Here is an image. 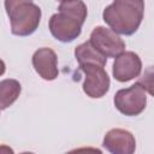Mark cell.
<instances>
[{
	"instance_id": "8fae6325",
	"label": "cell",
	"mask_w": 154,
	"mask_h": 154,
	"mask_svg": "<svg viewBox=\"0 0 154 154\" xmlns=\"http://www.w3.org/2000/svg\"><path fill=\"white\" fill-rule=\"evenodd\" d=\"M20 84L16 79L0 81V109L10 107L20 94Z\"/></svg>"
},
{
	"instance_id": "3957f363",
	"label": "cell",
	"mask_w": 154,
	"mask_h": 154,
	"mask_svg": "<svg viewBox=\"0 0 154 154\" xmlns=\"http://www.w3.org/2000/svg\"><path fill=\"white\" fill-rule=\"evenodd\" d=\"M11 31L17 36L31 35L38 26L41 19V10L32 2H25L16 7L10 14Z\"/></svg>"
},
{
	"instance_id": "7a4b0ae2",
	"label": "cell",
	"mask_w": 154,
	"mask_h": 154,
	"mask_svg": "<svg viewBox=\"0 0 154 154\" xmlns=\"http://www.w3.org/2000/svg\"><path fill=\"white\" fill-rule=\"evenodd\" d=\"M144 13L143 0H114L103 10L105 23L117 34L132 35L140 28Z\"/></svg>"
},
{
	"instance_id": "5bb4252c",
	"label": "cell",
	"mask_w": 154,
	"mask_h": 154,
	"mask_svg": "<svg viewBox=\"0 0 154 154\" xmlns=\"http://www.w3.org/2000/svg\"><path fill=\"white\" fill-rule=\"evenodd\" d=\"M2 152H6V153H12L13 150H12V149H10L8 147H5V146H4V147H0V153H2Z\"/></svg>"
},
{
	"instance_id": "9c48e42d",
	"label": "cell",
	"mask_w": 154,
	"mask_h": 154,
	"mask_svg": "<svg viewBox=\"0 0 154 154\" xmlns=\"http://www.w3.org/2000/svg\"><path fill=\"white\" fill-rule=\"evenodd\" d=\"M57 54L53 49L43 47L37 49L32 55V66L35 71L46 81H53L58 77Z\"/></svg>"
},
{
	"instance_id": "7c38bea8",
	"label": "cell",
	"mask_w": 154,
	"mask_h": 154,
	"mask_svg": "<svg viewBox=\"0 0 154 154\" xmlns=\"http://www.w3.org/2000/svg\"><path fill=\"white\" fill-rule=\"evenodd\" d=\"M25 2H32V0H5V8H6L7 14H10L19 5L25 4Z\"/></svg>"
},
{
	"instance_id": "6da1fadb",
	"label": "cell",
	"mask_w": 154,
	"mask_h": 154,
	"mask_svg": "<svg viewBox=\"0 0 154 154\" xmlns=\"http://www.w3.org/2000/svg\"><path fill=\"white\" fill-rule=\"evenodd\" d=\"M85 18L87 6L82 0L63 1L59 12L49 19V30L57 40L71 42L79 36Z\"/></svg>"
},
{
	"instance_id": "8992f818",
	"label": "cell",
	"mask_w": 154,
	"mask_h": 154,
	"mask_svg": "<svg viewBox=\"0 0 154 154\" xmlns=\"http://www.w3.org/2000/svg\"><path fill=\"white\" fill-rule=\"evenodd\" d=\"M89 42L105 58H116L125 49V42L111 29L96 26L91 34Z\"/></svg>"
},
{
	"instance_id": "277c9868",
	"label": "cell",
	"mask_w": 154,
	"mask_h": 154,
	"mask_svg": "<svg viewBox=\"0 0 154 154\" xmlns=\"http://www.w3.org/2000/svg\"><path fill=\"white\" fill-rule=\"evenodd\" d=\"M147 105V91L141 82L135 83L134 85L120 89L114 95V106L116 108L129 117L140 114Z\"/></svg>"
},
{
	"instance_id": "9a60e30c",
	"label": "cell",
	"mask_w": 154,
	"mask_h": 154,
	"mask_svg": "<svg viewBox=\"0 0 154 154\" xmlns=\"http://www.w3.org/2000/svg\"><path fill=\"white\" fill-rule=\"evenodd\" d=\"M58 1H60V2H63V1H70V0H58Z\"/></svg>"
},
{
	"instance_id": "ba28073f",
	"label": "cell",
	"mask_w": 154,
	"mask_h": 154,
	"mask_svg": "<svg viewBox=\"0 0 154 154\" xmlns=\"http://www.w3.org/2000/svg\"><path fill=\"white\" fill-rule=\"evenodd\" d=\"M103 147L113 154H132L136 149V141L130 131L112 129L105 135Z\"/></svg>"
},
{
	"instance_id": "5b68a950",
	"label": "cell",
	"mask_w": 154,
	"mask_h": 154,
	"mask_svg": "<svg viewBox=\"0 0 154 154\" xmlns=\"http://www.w3.org/2000/svg\"><path fill=\"white\" fill-rule=\"evenodd\" d=\"M79 70L84 72L83 91L93 99L102 97L109 89V77L103 66L97 64H82Z\"/></svg>"
},
{
	"instance_id": "30bf717a",
	"label": "cell",
	"mask_w": 154,
	"mask_h": 154,
	"mask_svg": "<svg viewBox=\"0 0 154 154\" xmlns=\"http://www.w3.org/2000/svg\"><path fill=\"white\" fill-rule=\"evenodd\" d=\"M75 57H76V60L78 61L79 65H82V64H97V65L105 66L106 59H107L101 53H99L89 41L76 47Z\"/></svg>"
},
{
	"instance_id": "52a82bcc",
	"label": "cell",
	"mask_w": 154,
	"mask_h": 154,
	"mask_svg": "<svg viewBox=\"0 0 154 154\" xmlns=\"http://www.w3.org/2000/svg\"><path fill=\"white\" fill-rule=\"evenodd\" d=\"M142 70V61L134 52H122L113 63V77L119 82H128L138 77Z\"/></svg>"
},
{
	"instance_id": "4fadbf2b",
	"label": "cell",
	"mask_w": 154,
	"mask_h": 154,
	"mask_svg": "<svg viewBox=\"0 0 154 154\" xmlns=\"http://www.w3.org/2000/svg\"><path fill=\"white\" fill-rule=\"evenodd\" d=\"M5 70H6V66H5V63L0 59V76L5 73Z\"/></svg>"
}]
</instances>
